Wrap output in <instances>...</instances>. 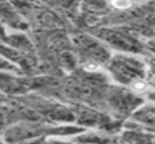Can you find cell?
I'll return each mask as SVG.
<instances>
[{
    "instance_id": "6da1fadb",
    "label": "cell",
    "mask_w": 155,
    "mask_h": 144,
    "mask_svg": "<svg viewBox=\"0 0 155 144\" xmlns=\"http://www.w3.org/2000/svg\"><path fill=\"white\" fill-rule=\"evenodd\" d=\"M113 74H116L118 77L124 80L132 79V77H137L140 75V71L137 68V65H132L131 61H127V60H121V61L114 63V67H113Z\"/></svg>"
},
{
    "instance_id": "7a4b0ae2",
    "label": "cell",
    "mask_w": 155,
    "mask_h": 144,
    "mask_svg": "<svg viewBox=\"0 0 155 144\" xmlns=\"http://www.w3.org/2000/svg\"><path fill=\"white\" fill-rule=\"evenodd\" d=\"M142 2H144V0H112V4L116 8H129L134 4H137V3Z\"/></svg>"
}]
</instances>
